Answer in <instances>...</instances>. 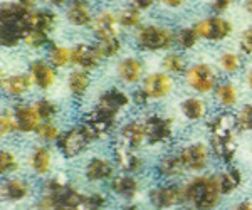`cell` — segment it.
Wrapping results in <instances>:
<instances>
[{
  "label": "cell",
  "instance_id": "cell-1",
  "mask_svg": "<svg viewBox=\"0 0 252 210\" xmlns=\"http://www.w3.org/2000/svg\"><path fill=\"white\" fill-rule=\"evenodd\" d=\"M32 12L19 3H3L0 10V42L3 47H15L31 32Z\"/></svg>",
  "mask_w": 252,
  "mask_h": 210
},
{
  "label": "cell",
  "instance_id": "cell-2",
  "mask_svg": "<svg viewBox=\"0 0 252 210\" xmlns=\"http://www.w3.org/2000/svg\"><path fill=\"white\" fill-rule=\"evenodd\" d=\"M185 200L198 210H215L222 204L217 175H198L184 183Z\"/></svg>",
  "mask_w": 252,
  "mask_h": 210
},
{
  "label": "cell",
  "instance_id": "cell-3",
  "mask_svg": "<svg viewBox=\"0 0 252 210\" xmlns=\"http://www.w3.org/2000/svg\"><path fill=\"white\" fill-rule=\"evenodd\" d=\"M93 141H94V138L91 136V133L81 123L78 126H72L71 130L64 131L61 135V138L58 140V148L63 153L64 158L69 160L86 151Z\"/></svg>",
  "mask_w": 252,
  "mask_h": 210
},
{
  "label": "cell",
  "instance_id": "cell-4",
  "mask_svg": "<svg viewBox=\"0 0 252 210\" xmlns=\"http://www.w3.org/2000/svg\"><path fill=\"white\" fill-rule=\"evenodd\" d=\"M148 202L155 210H166L172 207H180L185 205V190L184 185L166 183L160 187H153L148 192Z\"/></svg>",
  "mask_w": 252,
  "mask_h": 210
},
{
  "label": "cell",
  "instance_id": "cell-5",
  "mask_svg": "<svg viewBox=\"0 0 252 210\" xmlns=\"http://www.w3.org/2000/svg\"><path fill=\"white\" fill-rule=\"evenodd\" d=\"M136 42L145 51H163L173 44V32L165 27L148 26L138 32Z\"/></svg>",
  "mask_w": 252,
  "mask_h": 210
},
{
  "label": "cell",
  "instance_id": "cell-6",
  "mask_svg": "<svg viewBox=\"0 0 252 210\" xmlns=\"http://www.w3.org/2000/svg\"><path fill=\"white\" fill-rule=\"evenodd\" d=\"M145 133L146 141L150 145L166 143L173 135V121L170 118H163L160 115H152L145 121Z\"/></svg>",
  "mask_w": 252,
  "mask_h": 210
},
{
  "label": "cell",
  "instance_id": "cell-7",
  "mask_svg": "<svg viewBox=\"0 0 252 210\" xmlns=\"http://www.w3.org/2000/svg\"><path fill=\"white\" fill-rule=\"evenodd\" d=\"M185 79L187 84L197 92H210L215 90V84H217L215 71L207 64H197V66L190 67L187 71Z\"/></svg>",
  "mask_w": 252,
  "mask_h": 210
},
{
  "label": "cell",
  "instance_id": "cell-8",
  "mask_svg": "<svg viewBox=\"0 0 252 210\" xmlns=\"http://www.w3.org/2000/svg\"><path fill=\"white\" fill-rule=\"evenodd\" d=\"M193 29L197 30L198 37H204L207 40H223L230 35L232 26L229 20L222 17H210L198 22Z\"/></svg>",
  "mask_w": 252,
  "mask_h": 210
},
{
  "label": "cell",
  "instance_id": "cell-9",
  "mask_svg": "<svg viewBox=\"0 0 252 210\" xmlns=\"http://www.w3.org/2000/svg\"><path fill=\"white\" fill-rule=\"evenodd\" d=\"M109 190L120 199L126 202L135 200L140 195L141 183L135 175H129V173H121V175H115L109 180Z\"/></svg>",
  "mask_w": 252,
  "mask_h": 210
},
{
  "label": "cell",
  "instance_id": "cell-10",
  "mask_svg": "<svg viewBox=\"0 0 252 210\" xmlns=\"http://www.w3.org/2000/svg\"><path fill=\"white\" fill-rule=\"evenodd\" d=\"M2 200L9 204H20L31 197L32 187L27 180L19 179V177H10L2 181Z\"/></svg>",
  "mask_w": 252,
  "mask_h": 210
},
{
  "label": "cell",
  "instance_id": "cell-11",
  "mask_svg": "<svg viewBox=\"0 0 252 210\" xmlns=\"http://www.w3.org/2000/svg\"><path fill=\"white\" fill-rule=\"evenodd\" d=\"M180 156L185 168L190 172H202L209 167V148L204 143H193L182 148Z\"/></svg>",
  "mask_w": 252,
  "mask_h": 210
},
{
  "label": "cell",
  "instance_id": "cell-12",
  "mask_svg": "<svg viewBox=\"0 0 252 210\" xmlns=\"http://www.w3.org/2000/svg\"><path fill=\"white\" fill-rule=\"evenodd\" d=\"M207 128L210 130L212 138H234L235 130H239L237 116L229 111H223L215 115L212 120L207 123Z\"/></svg>",
  "mask_w": 252,
  "mask_h": 210
},
{
  "label": "cell",
  "instance_id": "cell-13",
  "mask_svg": "<svg viewBox=\"0 0 252 210\" xmlns=\"http://www.w3.org/2000/svg\"><path fill=\"white\" fill-rule=\"evenodd\" d=\"M129 101L131 99L128 98L126 92L118 90V88H113V90H108L106 92L101 94V98L96 104V110H99L109 116H113V118H116L118 113L123 110L125 106H128Z\"/></svg>",
  "mask_w": 252,
  "mask_h": 210
},
{
  "label": "cell",
  "instance_id": "cell-14",
  "mask_svg": "<svg viewBox=\"0 0 252 210\" xmlns=\"http://www.w3.org/2000/svg\"><path fill=\"white\" fill-rule=\"evenodd\" d=\"M143 90L148 92L152 99H161L172 92L173 79L172 76L165 74V72H153L145 78Z\"/></svg>",
  "mask_w": 252,
  "mask_h": 210
},
{
  "label": "cell",
  "instance_id": "cell-15",
  "mask_svg": "<svg viewBox=\"0 0 252 210\" xmlns=\"http://www.w3.org/2000/svg\"><path fill=\"white\" fill-rule=\"evenodd\" d=\"M113 150H115V158H116L118 167H120L125 173L136 175L138 172H141V168H143V160L136 155L133 148L126 147L125 143L118 141Z\"/></svg>",
  "mask_w": 252,
  "mask_h": 210
},
{
  "label": "cell",
  "instance_id": "cell-16",
  "mask_svg": "<svg viewBox=\"0 0 252 210\" xmlns=\"http://www.w3.org/2000/svg\"><path fill=\"white\" fill-rule=\"evenodd\" d=\"M29 76H31L32 83L42 91H47L56 81L54 66L42 59L32 60L31 66H29Z\"/></svg>",
  "mask_w": 252,
  "mask_h": 210
},
{
  "label": "cell",
  "instance_id": "cell-17",
  "mask_svg": "<svg viewBox=\"0 0 252 210\" xmlns=\"http://www.w3.org/2000/svg\"><path fill=\"white\" fill-rule=\"evenodd\" d=\"M12 113H14V116H15L17 130L20 133L37 131V128L40 126V118H39V115L34 106L26 104V103H19V104H15V108Z\"/></svg>",
  "mask_w": 252,
  "mask_h": 210
},
{
  "label": "cell",
  "instance_id": "cell-18",
  "mask_svg": "<svg viewBox=\"0 0 252 210\" xmlns=\"http://www.w3.org/2000/svg\"><path fill=\"white\" fill-rule=\"evenodd\" d=\"M72 56H71V60L72 64L81 67V71H93L97 67L101 60V56L97 52V47L96 46H88V44H79L76 46L74 49L71 51Z\"/></svg>",
  "mask_w": 252,
  "mask_h": 210
},
{
  "label": "cell",
  "instance_id": "cell-19",
  "mask_svg": "<svg viewBox=\"0 0 252 210\" xmlns=\"http://www.w3.org/2000/svg\"><path fill=\"white\" fill-rule=\"evenodd\" d=\"M84 177L88 181H106L111 180L115 177V167H113L111 161H108L106 158H91L84 167Z\"/></svg>",
  "mask_w": 252,
  "mask_h": 210
},
{
  "label": "cell",
  "instance_id": "cell-20",
  "mask_svg": "<svg viewBox=\"0 0 252 210\" xmlns=\"http://www.w3.org/2000/svg\"><path fill=\"white\" fill-rule=\"evenodd\" d=\"M185 170H187V168L184 165V160H182L180 153H170V155H165L157 165L158 177H160V179H163V180L177 179V177L184 175Z\"/></svg>",
  "mask_w": 252,
  "mask_h": 210
},
{
  "label": "cell",
  "instance_id": "cell-21",
  "mask_svg": "<svg viewBox=\"0 0 252 210\" xmlns=\"http://www.w3.org/2000/svg\"><path fill=\"white\" fill-rule=\"evenodd\" d=\"M120 141L125 143L126 147L133 148H140L141 145L146 141V133H145V124L141 121H129L121 128L120 133Z\"/></svg>",
  "mask_w": 252,
  "mask_h": 210
},
{
  "label": "cell",
  "instance_id": "cell-22",
  "mask_svg": "<svg viewBox=\"0 0 252 210\" xmlns=\"http://www.w3.org/2000/svg\"><path fill=\"white\" fill-rule=\"evenodd\" d=\"M31 170L39 177H46L52 167V153L47 147H35L29 156Z\"/></svg>",
  "mask_w": 252,
  "mask_h": 210
},
{
  "label": "cell",
  "instance_id": "cell-23",
  "mask_svg": "<svg viewBox=\"0 0 252 210\" xmlns=\"http://www.w3.org/2000/svg\"><path fill=\"white\" fill-rule=\"evenodd\" d=\"M217 181H219V188H220L222 197H227V195H232L234 192H237L239 188H241L244 177L239 168L230 167V168H227V170L219 173Z\"/></svg>",
  "mask_w": 252,
  "mask_h": 210
},
{
  "label": "cell",
  "instance_id": "cell-24",
  "mask_svg": "<svg viewBox=\"0 0 252 210\" xmlns=\"http://www.w3.org/2000/svg\"><path fill=\"white\" fill-rule=\"evenodd\" d=\"M143 74V64L136 58H126L118 64V76L126 84H135L141 79Z\"/></svg>",
  "mask_w": 252,
  "mask_h": 210
},
{
  "label": "cell",
  "instance_id": "cell-25",
  "mask_svg": "<svg viewBox=\"0 0 252 210\" xmlns=\"http://www.w3.org/2000/svg\"><path fill=\"white\" fill-rule=\"evenodd\" d=\"M32 79L31 76H22V74H15V76H9V78L2 79V88L3 91L9 96H14V98H20L22 94H26L31 88Z\"/></svg>",
  "mask_w": 252,
  "mask_h": 210
},
{
  "label": "cell",
  "instance_id": "cell-26",
  "mask_svg": "<svg viewBox=\"0 0 252 210\" xmlns=\"http://www.w3.org/2000/svg\"><path fill=\"white\" fill-rule=\"evenodd\" d=\"M116 20L115 15L111 12H101L99 15L93 22V29L97 39H108V37H116Z\"/></svg>",
  "mask_w": 252,
  "mask_h": 210
},
{
  "label": "cell",
  "instance_id": "cell-27",
  "mask_svg": "<svg viewBox=\"0 0 252 210\" xmlns=\"http://www.w3.org/2000/svg\"><path fill=\"white\" fill-rule=\"evenodd\" d=\"M210 148L219 160L230 163L235 156V151H237V143H234V138H212Z\"/></svg>",
  "mask_w": 252,
  "mask_h": 210
},
{
  "label": "cell",
  "instance_id": "cell-28",
  "mask_svg": "<svg viewBox=\"0 0 252 210\" xmlns=\"http://www.w3.org/2000/svg\"><path fill=\"white\" fill-rule=\"evenodd\" d=\"M89 84H91V78H89L86 71H74L67 79L69 91H71L72 96H78V98H81L88 91Z\"/></svg>",
  "mask_w": 252,
  "mask_h": 210
},
{
  "label": "cell",
  "instance_id": "cell-29",
  "mask_svg": "<svg viewBox=\"0 0 252 210\" xmlns=\"http://www.w3.org/2000/svg\"><path fill=\"white\" fill-rule=\"evenodd\" d=\"M67 19L72 26L76 27H84L91 22V12H89L88 5H84L83 2H76L69 7L67 10Z\"/></svg>",
  "mask_w": 252,
  "mask_h": 210
},
{
  "label": "cell",
  "instance_id": "cell-30",
  "mask_svg": "<svg viewBox=\"0 0 252 210\" xmlns=\"http://www.w3.org/2000/svg\"><path fill=\"white\" fill-rule=\"evenodd\" d=\"M56 22V17L52 12L47 10H40V12H34L31 15V30H39V32H49L52 30Z\"/></svg>",
  "mask_w": 252,
  "mask_h": 210
},
{
  "label": "cell",
  "instance_id": "cell-31",
  "mask_svg": "<svg viewBox=\"0 0 252 210\" xmlns=\"http://www.w3.org/2000/svg\"><path fill=\"white\" fill-rule=\"evenodd\" d=\"M182 111H184L185 118L190 121H198L205 116L207 108L205 103L198 98H187L184 103H182Z\"/></svg>",
  "mask_w": 252,
  "mask_h": 210
},
{
  "label": "cell",
  "instance_id": "cell-32",
  "mask_svg": "<svg viewBox=\"0 0 252 210\" xmlns=\"http://www.w3.org/2000/svg\"><path fill=\"white\" fill-rule=\"evenodd\" d=\"M109 200L104 193L101 192H91L84 193L83 200H81L79 210H104L108 207Z\"/></svg>",
  "mask_w": 252,
  "mask_h": 210
},
{
  "label": "cell",
  "instance_id": "cell-33",
  "mask_svg": "<svg viewBox=\"0 0 252 210\" xmlns=\"http://www.w3.org/2000/svg\"><path fill=\"white\" fill-rule=\"evenodd\" d=\"M215 98H217L220 106L230 108L237 103V90H235V86H232L230 83L219 84V86L215 88Z\"/></svg>",
  "mask_w": 252,
  "mask_h": 210
},
{
  "label": "cell",
  "instance_id": "cell-34",
  "mask_svg": "<svg viewBox=\"0 0 252 210\" xmlns=\"http://www.w3.org/2000/svg\"><path fill=\"white\" fill-rule=\"evenodd\" d=\"M97 52H99L101 58H115V56L120 54L121 51V42L118 37H108V39H101L99 42L96 44Z\"/></svg>",
  "mask_w": 252,
  "mask_h": 210
},
{
  "label": "cell",
  "instance_id": "cell-35",
  "mask_svg": "<svg viewBox=\"0 0 252 210\" xmlns=\"http://www.w3.org/2000/svg\"><path fill=\"white\" fill-rule=\"evenodd\" d=\"M19 170V160L14 151L2 150L0 153V173L2 175H10Z\"/></svg>",
  "mask_w": 252,
  "mask_h": 210
},
{
  "label": "cell",
  "instance_id": "cell-36",
  "mask_svg": "<svg viewBox=\"0 0 252 210\" xmlns=\"http://www.w3.org/2000/svg\"><path fill=\"white\" fill-rule=\"evenodd\" d=\"M72 52L66 49V47H59V46H52L51 54H49V59H51V64L54 67H64L67 66L71 60Z\"/></svg>",
  "mask_w": 252,
  "mask_h": 210
},
{
  "label": "cell",
  "instance_id": "cell-37",
  "mask_svg": "<svg viewBox=\"0 0 252 210\" xmlns=\"http://www.w3.org/2000/svg\"><path fill=\"white\" fill-rule=\"evenodd\" d=\"M34 108H35V111H37V115H39V118L46 123V121H51L52 118H54L56 115H58V106H56L52 101H49V99H39V101H35L34 103Z\"/></svg>",
  "mask_w": 252,
  "mask_h": 210
},
{
  "label": "cell",
  "instance_id": "cell-38",
  "mask_svg": "<svg viewBox=\"0 0 252 210\" xmlns=\"http://www.w3.org/2000/svg\"><path fill=\"white\" fill-rule=\"evenodd\" d=\"M163 67L168 72H173V74H182V72L185 71L187 64H185V59L182 58L180 54L172 52V54H166L163 58Z\"/></svg>",
  "mask_w": 252,
  "mask_h": 210
},
{
  "label": "cell",
  "instance_id": "cell-39",
  "mask_svg": "<svg viewBox=\"0 0 252 210\" xmlns=\"http://www.w3.org/2000/svg\"><path fill=\"white\" fill-rule=\"evenodd\" d=\"M35 133H37L44 141H56V143H58V140L61 138V135H63L59 128L54 126L51 121H46V123L40 124Z\"/></svg>",
  "mask_w": 252,
  "mask_h": 210
},
{
  "label": "cell",
  "instance_id": "cell-40",
  "mask_svg": "<svg viewBox=\"0 0 252 210\" xmlns=\"http://www.w3.org/2000/svg\"><path fill=\"white\" fill-rule=\"evenodd\" d=\"M26 44L34 49H40V47H46L51 44V39H49V34L46 32H39V30H31L26 37Z\"/></svg>",
  "mask_w": 252,
  "mask_h": 210
},
{
  "label": "cell",
  "instance_id": "cell-41",
  "mask_svg": "<svg viewBox=\"0 0 252 210\" xmlns=\"http://www.w3.org/2000/svg\"><path fill=\"white\" fill-rule=\"evenodd\" d=\"M220 66H222L223 71L235 72V71L241 69L242 60L237 54H234V52H225V54L220 56Z\"/></svg>",
  "mask_w": 252,
  "mask_h": 210
},
{
  "label": "cell",
  "instance_id": "cell-42",
  "mask_svg": "<svg viewBox=\"0 0 252 210\" xmlns=\"http://www.w3.org/2000/svg\"><path fill=\"white\" fill-rule=\"evenodd\" d=\"M177 40H178V44H180L182 49H192L198 40V34L195 29H182L178 32Z\"/></svg>",
  "mask_w": 252,
  "mask_h": 210
},
{
  "label": "cell",
  "instance_id": "cell-43",
  "mask_svg": "<svg viewBox=\"0 0 252 210\" xmlns=\"http://www.w3.org/2000/svg\"><path fill=\"white\" fill-rule=\"evenodd\" d=\"M14 131H19L14 113L3 111L2 116H0V133H2V136H5V135H10V133H14Z\"/></svg>",
  "mask_w": 252,
  "mask_h": 210
},
{
  "label": "cell",
  "instance_id": "cell-44",
  "mask_svg": "<svg viewBox=\"0 0 252 210\" xmlns=\"http://www.w3.org/2000/svg\"><path fill=\"white\" fill-rule=\"evenodd\" d=\"M58 209H59L58 199L52 195H47V193H40V197L31 207V210H58Z\"/></svg>",
  "mask_w": 252,
  "mask_h": 210
},
{
  "label": "cell",
  "instance_id": "cell-45",
  "mask_svg": "<svg viewBox=\"0 0 252 210\" xmlns=\"http://www.w3.org/2000/svg\"><path fill=\"white\" fill-rule=\"evenodd\" d=\"M140 17H141L140 9H135V7H131V9H126V10L121 12L118 22H120L121 26H125V27H135V26L140 24Z\"/></svg>",
  "mask_w": 252,
  "mask_h": 210
},
{
  "label": "cell",
  "instance_id": "cell-46",
  "mask_svg": "<svg viewBox=\"0 0 252 210\" xmlns=\"http://www.w3.org/2000/svg\"><path fill=\"white\" fill-rule=\"evenodd\" d=\"M239 130L242 131H252V104H246L237 115Z\"/></svg>",
  "mask_w": 252,
  "mask_h": 210
},
{
  "label": "cell",
  "instance_id": "cell-47",
  "mask_svg": "<svg viewBox=\"0 0 252 210\" xmlns=\"http://www.w3.org/2000/svg\"><path fill=\"white\" fill-rule=\"evenodd\" d=\"M239 46H241L244 54H249V56L252 54V27L242 32L241 40H239Z\"/></svg>",
  "mask_w": 252,
  "mask_h": 210
},
{
  "label": "cell",
  "instance_id": "cell-48",
  "mask_svg": "<svg viewBox=\"0 0 252 210\" xmlns=\"http://www.w3.org/2000/svg\"><path fill=\"white\" fill-rule=\"evenodd\" d=\"M150 99H152V98H150V94L143 90V88H141V90H136L131 94V101L136 104V106H140V108L146 106V104L150 103Z\"/></svg>",
  "mask_w": 252,
  "mask_h": 210
},
{
  "label": "cell",
  "instance_id": "cell-49",
  "mask_svg": "<svg viewBox=\"0 0 252 210\" xmlns=\"http://www.w3.org/2000/svg\"><path fill=\"white\" fill-rule=\"evenodd\" d=\"M232 3V0H214V10L217 12H223L227 10V7Z\"/></svg>",
  "mask_w": 252,
  "mask_h": 210
},
{
  "label": "cell",
  "instance_id": "cell-50",
  "mask_svg": "<svg viewBox=\"0 0 252 210\" xmlns=\"http://www.w3.org/2000/svg\"><path fill=\"white\" fill-rule=\"evenodd\" d=\"M232 210H252V200H241L234 205Z\"/></svg>",
  "mask_w": 252,
  "mask_h": 210
},
{
  "label": "cell",
  "instance_id": "cell-51",
  "mask_svg": "<svg viewBox=\"0 0 252 210\" xmlns=\"http://www.w3.org/2000/svg\"><path fill=\"white\" fill-rule=\"evenodd\" d=\"M135 5L136 9H148V7L153 5V0H135Z\"/></svg>",
  "mask_w": 252,
  "mask_h": 210
},
{
  "label": "cell",
  "instance_id": "cell-52",
  "mask_svg": "<svg viewBox=\"0 0 252 210\" xmlns=\"http://www.w3.org/2000/svg\"><path fill=\"white\" fill-rule=\"evenodd\" d=\"M17 3H19V5H22L24 9L31 10L32 7L35 5V0H17Z\"/></svg>",
  "mask_w": 252,
  "mask_h": 210
},
{
  "label": "cell",
  "instance_id": "cell-53",
  "mask_svg": "<svg viewBox=\"0 0 252 210\" xmlns=\"http://www.w3.org/2000/svg\"><path fill=\"white\" fill-rule=\"evenodd\" d=\"M163 2L166 3V5H170V7H178V5H182L185 0H163Z\"/></svg>",
  "mask_w": 252,
  "mask_h": 210
},
{
  "label": "cell",
  "instance_id": "cell-54",
  "mask_svg": "<svg viewBox=\"0 0 252 210\" xmlns=\"http://www.w3.org/2000/svg\"><path fill=\"white\" fill-rule=\"evenodd\" d=\"M123 210H141L138 205H135V204H128L126 207H123Z\"/></svg>",
  "mask_w": 252,
  "mask_h": 210
},
{
  "label": "cell",
  "instance_id": "cell-55",
  "mask_svg": "<svg viewBox=\"0 0 252 210\" xmlns=\"http://www.w3.org/2000/svg\"><path fill=\"white\" fill-rule=\"evenodd\" d=\"M67 0H49V3H52V5H63V3H66Z\"/></svg>",
  "mask_w": 252,
  "mask_h": 210
},
{
  "label": "cell",
  "instance_id": "cell-56",
  "mask_svg": "<svg viewBox=\"0 0 252 210\" xmlns=\"http://www.w3.org/2000/svg\"><path fill=\"white\" fill-rule=\"evenodd\" d=\"M247 84H249V88L252 90V69L247 72Z\"/></svg>",
  "mask_w": 252,
  "mask_h": 210
},
{
  "label": "cell",
  "instance_id": "cell-57",
  "mask_svg": "<svg viewBox=\"0 0 252 210\" xmlns=\"http://www.w3.org/2000/svg\"><path fill=\"white\" fill-rule=\"evenodd\" d=\"M246 7H247V10L252 14V0H247V3H246Z\"/></svg>",
  "mask_w": 252,
  "mask_h": 210
},
{
  "label": "cell",
  "instance_id": "cell-58",
  "mask_svg": "<svg viewBox=\"0 0 252 210\" xmlns=\"http://www.w3.org/2000/svg\"><path fill=\"white\" fill-rule=\"evenodd\" d=\"M182 210H198V209H195V207H190V205H189V207H184V209H182Z\"/></svg>",
  "mask_w": 252,
  "mask_h": 210
},
{
  "label": "cell",
  "instance_id": "cell-59",
  "mask_svg": "<svg viewBox=\"0 0 252 210\" xmlns=\"http://www.w3.org/2000/svg\"><path fill=\"white\" fill-rule=\"evenodd\" d=\"M78 2H83V0H78Z\"/></svg>",
  "mask_w": 252,
  "mask_h": 210
}]
</instances>
